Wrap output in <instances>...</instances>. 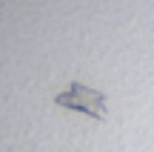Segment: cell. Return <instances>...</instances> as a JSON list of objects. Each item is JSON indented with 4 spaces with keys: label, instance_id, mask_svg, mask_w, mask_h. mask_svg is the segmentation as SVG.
Returning a JSON list of instances; mask_svg holds the SVG:
<instances>
[{
    "label": "cell",
    "instance_id": "obj_1",
    "mask_svg": "<svg viewBox=\"0 0 154 152\" xmlns=\"http://www.w3.org/2000/svg\"><path fill=\"white\" fill-rule=\"evenodd\" d=\"M57 103H60V106L80 109V112L91 115V118H106V101H103V95L94 92V89H86V86H72L69 92L57 95Z\"/></svg>",
    "mask_w": 154,
    "mask_h": 152
}]
</instances>
